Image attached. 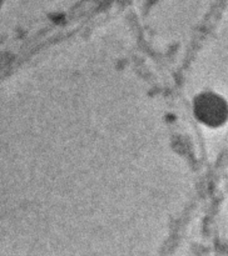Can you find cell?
<instances>
[{"label":"cell","mask_w":228,"mask_h":256,"mask_svg":"<svg viewBox=\"0 0 228 256\" xmlns=\"http://www.w3.org/2000/svg\"><path fill=\"white\" fill-rule=\"evenodd\" d=\"M199 112L203 119L212 126H219L228 119V105L219 96L205 98Z\"/></svg>","instance_id":"cell-1"}]
</instances>
